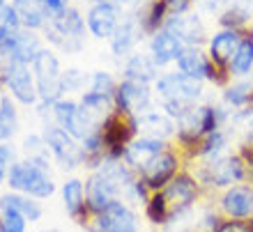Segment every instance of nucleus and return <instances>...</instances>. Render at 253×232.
<instances>
[{
	"label": "nucleus",
	"instance_id": "f257e3e1",
	"mask_svg": "<svg viewBox=\"0 0 253 232\" xmlns=\"http://www.w3.org/2000/svg\"><path fill=\"white\" fill-rule=\"evenodd\" d=\"M154 92L159 99V111H164L173 122H177L203 97V80H196L180 72L164 74L154 80Z\"/></svg>",
	"mask_w": 253,
	"mask_h": 232
},
{
	"label": "nucleus",
	"instance_id": "f03ea898",
	"mask_svg": "<svg viewBox=\"0 0 253 232\" xmlns=\"http://www.w3.org/2000/svg\"><path fill=\"white\" fill-rule=\"evenodd\" d=\"M7 186L14 193H23L35 200H46L55 193V182L51 179L46 168L37 166L33 161H16L7 175Z\"/></svg>",
	"mask_w": 253,
	"mask_h": 232
},
{
	"label": "nucleus",
	"instance_id": "7ed1b4c3",
	"mask_svg": "<svg viewBox=\"0 0 253 232\" xmlns=\"http://www.w3.org/2000/svg\"><path fill=\"white\" fill-rule=\"evenodd\" d=\"M193 175L205 191H216V189L226 191L230 186L247 182V163L235 152L219 161H212V163H198Z\"/></svg>",
	"mask_w": 253,
	"mask_h": 232
},
{
	"label": "nucleus",
	"instance_id": "20e7f679",
	"mask_svg": "<svg viewBox=\"0 0 253 232\" xmlns=\"http://www.w3.org/2000/svg\"><path fill=\"white\" fill-rule=\"evenodd\" d=\"M164 200H166V207H168V216L173 223L175 219H180L184 214H189L196 207V202L200 200V195L205 193V189L200 186V182L196 179V175L189 173V170H180L175 175L168 186L164 189Z\"/></svg>",
	"mask_w": 253,
	"mask_h": 232
},
{
	"label": "nucleus",
	"instance_id": "39448f33",
	"mask_svg": "<svg viewBox=\"0 0 253 232\" xmlns=\"http://www.w3.org/2000/svg\"><path fill=\"white\" fill-rule=\"evenodd\" d=\"M101 138H104V152L106 161H122L125 150L129 147L138 133H136V117L125 115L120 111H111L99 124Z\"/></svg>",
	"mask_w": 253,
	"mask_h": 232
},
{
	"label": "nucleus",
	"instance_id": "423d86ee",
	"mask_svg": "<svg viewBox=\"0 0 253 232\" xmlns=\"http://www.w3.org/2000/svg\"><path fill=\"white\" fill-rule=\"evenodd\" d=\"M33 74H35V83H37V94H40L42 108L53 106L55 101L62 99L65 85H62L60 62H58L55 53L42 48L40 55L33 62Z\"/></svg>",
	"mask_w": 253,
	"mask_h": 232
},
{
	"label": "nucleus",
	"instance_id": "0eeeda50",
	"mask_svg": "<svg viewBox=\"0 0 253 232\" xmlns=\"http://www.w3.org/2000/svg\"><path fill=\"white\" fill-rule=\"evenodd\" d=\"M42 138L46 143L51 156L60 163V168L74 170V168L83 166V147H81L79 140H74L62 126L46 124L44 131H42Z\"/></svg>",
	"mask_w": 253,
	"mask_h": 232
},
{
	"label": "nucleus",
	"instance_id": "6e6552de",
	"mask_svg": "<svg viewBox=\"0 0 253 232\" xmlns=\"http://www.w3.org/2000/svg\"><path fill=\"white\" fill-rule=\"evenodd\" d=\"M85 232H140V226L131 207L122 200H113L101 214L92 216Z\"/></svg>",
	"mask_w": 253,
	"mask_h": 232
},
{
	"label": "nucleus",
	"instance_id": "1a4fd4ad",
	"mask_svg": "<svg viewBox=\"0 0 253 232\" xmlns=\"http://www.w3.org/2000/svg\"><path fill=\"white\" fill-rule=\"evenodd\" d=\"M0 80L9 87L12 99L23 104V106H35V104L40 101L37 83H35L28 65H23V62H7L5 69H2V78Z\"/></svg>",
	"mask_w": 253,
	"mask_h": 232
},
{
	"label": "nucleus",
	"instance_id": "9d476101",
	"mask_svg": "<svg viewBox=\"0 0 253 232\" xmlns=\"http://www.w3.org/2000/svg\"><path fill=\"white\" fill-rule=\"evenodd\" d=\"M115 111H120L125 115H140L152 108V92L147 83H138V80H120L113 94Z\"/></svg>",
	"mask_w": 253,
	"mask_h": 232
},
{
	"label": "nucleus",
	"instance_id": "9b49d317",
	"mask_svg": "<svg viewBox=\"0 0 253 232\" xmlns=\"http://www.w3.org/2000/svg\"><path fill=\"white\" fill-rule=\"evenodd\" d=\"M180 170H182V154L177 150H173V147H168L166 152H161L138 177L145 182V186L150 191L157 193V191H164L168 186V182Z\"/></svg>",
	"mask_w": 253,
	"mask_h": 232
},
{
	"label": "nucleus",
	"instance_id": "f8f14e48",
	"mask_svg": "<svg viewBox=\"0 0 253 232\" xmlns=\"http://www.w3.org/2000/svg\"><path fill=\"white\" fill-rule=\"evenodd\" d=\"M216 207L223 219H253V186L242 182L226 189L216 200Z\"/></svg>",
	"mask_w": 253,
	"mask_h": 232
},
{
	"label": "nucleus",
	"instance_id": "ddd939ff",
	"mask_svg": "<svg viewBox=\"0 0 253 232\" xmlns=\"http://www.w3.org/2000/svg\"><path fill=\"white\" fill-rule=\"evenodd\" d=\"M40 37L33 30H16L9 35L2 44H0V58H5L7 62H23L30 65L35 58L40 55Z\"/></svg>",
	"mask_w": 253,
	"mask_h": 232
},
{
	"label": "nucleus",
	"instance_id": "4468645a",
	"mask_svg": "<svg viewBox=\"0 0 253 232\" xmlns=\"http://www.w3.org/2000/svg\"><path fill=\"white\" fill-rule=\"evenodd\" d=\"M168 143L166 140H157V138H143V136H136V138L129 143V147L125 150V161L126 166L131 168L136 175H140L145 170L150 163H152L161 152H166L168 150Z\"/></svg>",
	"mask_w": 253,
	"mask_h": 232
},
{
	"label": "nucleus",
	"instance_id": "2eb2a0df",
	"mask_svg": "<svg viewBox=\"0 0 253 232\" xmlns=\"http://www.w3.org/2000/svg\"><path fill=\"white\" fill-rule=\"evenodd\" d=\"M62 202H65L67 214L72 216L79 226L85 228L92 221V212L87 207V198H85V184L79 177L67 179L62 184Z\"/></svg>",
	"mask_w": 253,
	"mask_h": 232
},
{
	"label": "nucleus",
	"instance_id": "dca6fc26",
	"mask_svg": "<svg viewBox=\"0 0 253 232\" xmlns=\"http://www.w3.org/2000/svg\"><path fill=\"white\" fill-rule=\"evenodd\" d=\"M87 28L97 39H111L120 26V12L113 2H97L87 12Z\"/></svg>",
	"mask_w": 253,
	"mask_h": 232
},
{
	"label": "nucleus",
	"instance_id": "f3484780",
	"mask_svg": "<svg viewBox=\"0 0 253 232\" xmlns=\"http://www.w3.org/2000/svg\"><path fill=\"white\" fill-rule=\"evenodd\" d=\"M133 117H136V133L143 138L168 140L170 136H175V122L159 108H150V111L133 115Z\"/></svg>",
	"mask_w": 253,
	"mask_h": 232
},
{
	"label": "nucleus",
	"instance_id": "a211bd4d",
	"mask_svg": "<svg viewBox=\"0 0 253 232\" xmlns=\"http://www.w3.org/2000/svg\"><path fill=\"white\" fill-rule=\"evenodd\" d=\"M242 41V30H219L210 39V60L214 67L228 69L235 51Z\"/></svg>",
	"mask_w": 253,
	"mask_h": 232
},
{
	"label": "nucleus",
	"instance_id": "6ab92c4d",
	"mask_svg": "<svg viewBox=\"0 0 253 232\" xmlns=\"http://www.w3.org/2000/svg\"><path fill=\"white\" fill-rule=\"evenodd\" d=\"M182 51H184V44H182L173 33L159 30L157 35H152V41H150V58L154 60L157 67H166V65H170V62H177Z\"/></svg>",
	"mask_w": 253,
	"mask_h": 232
},
{
	"label": "nucleus",
	"instance_id": "aec40b11",
	"mask_svg": "<svg viewBox=\"0 0 253 232\" xmlns=\"http://www.w3.org/2000/svg\"><path fill=\"white\" fill-rule=\"evenodd\" d=\"M177 69L184 76H191L196 80H210L214 74V65L210 55H205L198 46H187L177 58Z\"/></svg>",
	"mask_w": 253,
	"mask_h": 232
},
{
	"label": "nucleus",
	"instance_id": "412c9836",
	"mask_svg": "<svg viewBox=\"0 0 253 232\" xmlns=\"http://www.w3.org/2000/svg\"><path fill=\"white\" fill-rule=\"evenodd\" d=\"M164 30L173 33L184 44V48L196 46V44H200V41L205 39V28H203V23L196 16H184V14L182 16H170L166 21Z\"/></svg>",
	"mask_w": 253,
	"mask_h": 232
},
{
	"label": "nucleus",
	"instance_id": "4be33fe9",
	"mask_svg": "<svg viewBox=\"0 0 253 232\" xmlns=\"http://www.w3.org/2000/svg\"><path fill=\"white\" fill-rule=\"evenodd\" d=\"M228 147H230V133L226 129H219V131L207 133L205 138L200 140L193 159L200 161V163H212V161L228 156Z\"/></svg>",
	"mask_w": 253,
	"mask_h": 232
},
{
	"label": "nucleus",
	"instance_id": "5701e85b",
	"mask_svg": "<svg viewBox=\"0 0 253 232\" xmlns=\"http://www.w3.org/2000/svg\"><path fill=\"white\" fill-rule=\"evenodd\" d=\"M0 209H16L28 223H37L42 219V214H44L42 205L35 198L23 195V193H14V191L0 195Z\"/></svg>",
	"mask_w": 253,
	"mask_h": 232
},
{
	"label": "nucleus",
	"instance_id": "b1692460",
	"mask_svg": "<svg viewBox=\"0 0 253 232\" xmlns=\"http://www.w3.org/2000/svg\"><path fill=\"white\" fill-rule=\"evenodd\" d=\"M168 2L166 0H152V2H147L145 9L138 14V28L140 33L145 35H157L159 30H164L168 21Z\"/></svg>",
	"mask_w": 253,
	"mask_h": 232
},
{
	"label": "nucleus",
	"instance_id": "393cba45",
	"mask_svg": "<svg viewBox=\"0 0 253 232\" xmlns=\"http://www.w3.org/2000/svg\"><path fill=\"white\" fill-rule=\"evenodd\" d=\"M157 72H159V67L154 65V60L143 53L129 55V60H126V65H125V78L147 83V85L152 80H157Z\"/></svg>",
	"mask_w": 253,
	"mask_h": 232
},
{
	"label": "nucleus",
	"instance_id": "a878e982",
	"mask_svg": "<svg viewBox=\"0 0 253 232\" xmlns=\"http://www.w3.org/2000/svg\"><path fill=\"white\" fill-rule=\"evenodd\" d=\"M12 7H14V12H16V16H19L23 30L44 28L46 14H44V7H42L40 0H12Z\"/></svg>",
	"mask_w": 253,
	"mask_h": 232
},
{
	"label": "nucleus",
	"instance_id": "bb28decb",
	"mask_svg": "<svg viewBox=\"0 0 253 232\" xmlns=\"http://www.w3.org/2000/svg\"><path fill=\"white\" fill-rule=\"evenodd\" d=\"M251 69H253V33L242 30V41L237 46V51H235L233 60H230L228 72H230V76L244 78Z\"/></svg>",
	"mask_w": 253,
	"mask_h": 232
},
{
	"label": "nucleus",
	"instance_id": "cd10ccee",
	"mask_svg": "<svg viewBox=\"0 0 253 232\" xmlns=\"http://www.w3.org/2000/svg\"><path fill=\"white\" fill-rule=\"evenodd\" d=\"M223 104L230 111L233 108H247L253 106V80H237V83H228L223 90Z\"/></svg>",
	"mask_w": 253,
	"mask_h": 232
},
{
	"label": "nucleus",
	"instance_id": "c85d7f7f",
	"mask_svg": "<svg viewBox=\"0 0 253 232\" xmlns=\"http://www.w3.org/2000/svg\"><path fill=\"white\" fill-rule=\"evenodd\" d=\"M19 131V111L12 97H2L0 101V143H7Z\"/></svg>",
	"mask_w": 253,
	"mask_h": 232
},
{
	"label": "nucleus",
	"instance_id": "c756f323",
	"mask_svg": "<svg viewBox=\"0 0 253 232\" xmlns=\"http://www.w3.org/2000/svg\"><path fill=\"white\" fill-rule=\"evenodd\" d=\"M140 30H136V23L133 21H126L122 26H118L115 35L111 37V48H113L115 55H125L131 51V46L138 41Z\"/></svg>",
	"mask_w": 253,
	"mask_h": 232
},
{
	"label": "nucleus",
	"instance_id": "7c9ffc66",
	"mask_svg": "<svg viewBox=\"0 0 253 232\" xmlns=\"http://www.w3.org/2000/svg\"><path fill=\"white\" fill-rule=\"evenodd\" d=\"M145 216H147V221L157 228L168 226L170 216H168V207H166V200H164V193L161 191L150 195V200H147V205H145Z\"/></svg>",
	"mask_w": 253,
	"mask_h": 232
},
{
	"label": "nucleus",
	"instance_id": "2f4dec72",
	"mask_svg": "<svg viewBox=\"0 0 253 232\" xmlns=\"http://www.w3.org/2000/svg\"><path fill=\"white\" fill-rule=\"evenodd\" d=\"M51 113H53L55 124L62 126L65 131H69V126H72V122L76 119V113H79V104L74 99H60L51 106Z\"/></svg>",
	"mask_w": 253,
	"mask_h": 232
},
{
	"label": "nucleus",
	"instance_id": "473e14b6",
	"mask_svg": "<svg viewBox=\"0 0 253 232\" xmlns=\"http://www.w3.org/2000/svg\"><path fill=\"white\" fill-rule=\"evenodd\" d=\"M118 83L113 80V76L108 72H94L90 76V92L104 94V97H113Z\"/></svg>",
	"mask_w": 253,
	"mask_h": 232
},
{
	"label": "nucleus",
	"instance_id": "72a5a7b5",
	"mask_svg": "<svg viewBox=\"0 0 253 232\" xmlns=\"http://www.w3.org/2000/svg\"><path fill=\"white\" fill-rule=\"evenodd\" d=\"M28 221L16 209H0V232H26Z\"/></svg>",
	"mask_w": 253,
	"mask_h": 232
},
{
	"label": "nucleus",
	"instance_id": "f704fd0d",
	"mask_svg": "<svg viewBox=\"0 0 253 232\" xmlns=\"http://www.w3.org/2000/svg\"><path fill=\"white\" fill-rule=\"evenodd\" d=\"M16 163V152L9 143H0V184L7 179L12 166Z\"/></svg>",
	"mask_w": 253,
	"mask_h": 232
},
{
	"label": "nucleus",
	"instance_id": "c9c22d12",
	"mask_svg": "<svg viewBox=\"0 0 253 232\" xmlns=\"http://www.w3.org/2000/svg\"><path fill=\"white\" fill-rule=\"evenodd\" d=\"M212 232H253V221L242 219H221V223Z\"/></svg>",
	"mask_w": 253,
	"mask_h": 232
},
{
	"label": "nucleus",
	"instance_id": "e433bc0d",
	"mask_svg": "<svg viewBox=\"0 0 253 232\" xmlns=\"http://www.w3.org/2000/svg\"><path fill=\"white\" fill-rule=\"evenodd\" d=\"M42 7H44V14H46V19L51 16V21L58 19L62 12H67L69 9V5H67V0H40Z\"/></svg>",
	"mask_w": 253,
	"mask_h": 232
},
{
	"label": "nucleus",
	"instance_id": "4c0bfd02",
	"mask_svg": "<svg viewBox=\"0 0 253 232\" xmlns=\"http://www.w3.org/2000/svg\"><path fill=\"white\" fill-rule=\"evenodd\" d=\"M85 83V76L76 69H69L67 74H62V85H65V92L67 90H79L81 85Z\"/></svg>",
	"mask_w": 253,
	"mask_h": 232
},
{
	"label": "nucleus",
	"instance_id": "58836bf2",
	"mask_svg": "<svg viewBox=\"0 0 253 232\" xmlns=\"http://www.w3.org/2000/svg\"><path fill=\"white\" fill-rule=\"evenodd\" d=\"M40 232H62L60 228H46V230H40Z\"/></svg>",
	"mask_w": 253,
	"mask_h": 232
},
{
	"label": "nucleus",
	"instance_id": "ea45409f",
	"mask_svg": "<svg viewBox=\"0 0 253 232\" xmlns=\"http://www.w3.org/2000/svg\"><path fill=\"white\" fill-rule=\"evenodd\" d=\"M0 92H2V80H0ZM0 101H2V94H0Z\"/></svg>",
	"mask_w": 253,
	"mask_h": 232
},
{
	"label": "nucleus",
	"instance_id": "a19ab883",
	"mask_svg": "<svg viewBox=\"0 0 253 232\" xmlns=\"http://www.w3.org/2000/svg\"><path fill=\"white\" fill-rule=\"evenodd\" d=\"M193 232H205V230H193Z\"/></svg>",
	"mask_w": 253,
	"mask_h": 232
},
{
	"label": "nucleus",
	"instance_id": "79ce46f5",
	"mask_svg": "<svg viewBox=\"0 0 253 232\" xmlns=\"http://www.w3.org/2000/svg\"><path fill=\"white\" fill-rule=\"evenodd\" d=\"M2 2H5V0H0V5H2Z\"/></svg>",
	"mask_w": 253,
	"mask_h": 232
},
{
	"label": "nucleus",
	"instance_id": "37998d69",
	"mask_svg": "<svg viewBox=\"0 0 253 232\" xmlns=\"http://www.w3.org/2000/svg\"><path fill=\"white\" fill-rule=\"evenodd\" d=\"M101 2H106V0H101Z\"/></svg>",
	"mask_w": 253,
	"mask_h": 232
},
{
	"label": "nucleus",
	"instance_id": "c03bdc74",
	"mask_svg": "<svg viewBox=\"0 0 253 232\" xmlns=\"http://www.w3.org/2000/svg\"><path fill=\"white\" fill-rule=\"evenodd\" d=\"M191 2H193V0H191Z\"/></svg>",
	"mask_w": 253,
	"mask_h": 232
},
{
	"label": "nucleus",
	"instance_id": "a18cd8bd",
	"mask_svg": "<svg viewBox=\"0 0 253 232\" xmlns=\"http://www.w3.org/2000/svg\"><path fill=\"white\" fill-rule=\"evenodd\" d=\"M251 221H253V219H251Z\"/></svg>",
	"mask_w": 253,
	"mask_h": 232
}]
</instances>
